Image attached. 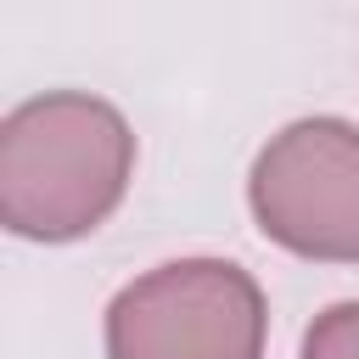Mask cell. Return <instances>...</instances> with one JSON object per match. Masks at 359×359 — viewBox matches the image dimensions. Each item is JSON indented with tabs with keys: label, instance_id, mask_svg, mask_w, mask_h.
I'll list each match as a JSON object with an SVG mask.
<instances>
[{
	"label": "cell",
	"instance_id": "1",
	"mask_svg": "<svg viewBox=\"0 0 359 359\" xmlns=\"http://www.w3.org/2000/svg\"><path fill=\"white\" fill-rule=\"evenodd\" d=\"M135 180V129L90 90H45L0 123V224L22 241H79Z\"/></svg>",
	"mask_w": 359,
	"mask_h": 359
},
{
	"label": "cell",
	"instance_id": "2",
	"mask_svg": "<svg viewBox=\"0 0 359 359\" xmlns=\"http://www.w3.org/2000/svg\"><path fill=\"white\" fill-rule=\"evenodd\" d=\"M264 286L230 258H174L107 303V359H264Z\"/></svg>",
	"mask_w": 359,
	"mask_h": 359
},
{
	"label": "cell",
	"instance_id": "3",
	"mask_svg": "<svg viewBox=\"0 0 359 359\" xmlns=\"http://www.w3.org/2000/svg\"><path fill=\"white\" fill-rule=\"evenodd\" d=\"M247 208L258 230L314 264H359V129L297 118L252 157Z\"/></svg>",
	"mask_w": 359,
	"mask_h": 359
},
{
	"label": "cell",
	"instance_id": "4",
	"mask_svg": "<svg viewBox=\"0 0 359 359\" xmlns=\"http://www.w3.org/2000/svg\"><path fill=\"white\" fill-rule=\"evenodd\" d=\"M297 359H359V303H331L303 331Z\"/></svg>",
	"mask_w": 359,
	"mask_h": 359
}]
</instances>
